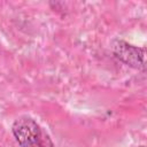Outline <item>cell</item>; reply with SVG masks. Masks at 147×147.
<instances>
[{
    "instance_id": "1",
    "label": "cell",
    "mask_w": 147,
    "mask_h": 147,
    "mask_svg": "<svg viewBox=\"0 0 147 147\" xmlns=\"http://www.w3.org/2000/svg\"><path fill=\"white\" fill-rule=\"evenodd\" d=\"M11 132L21 147H53L49 138L31 117L17 118L13 123Z\"/></svg>"
},
{
    "instance_id": "2",
    "label": "cell",
    "mask_w": 147,
    "mask_h": 147,
    "mask_svg": "<svg viewBox=\"0 0 147 147\" xmlns=\"http://www.w3.org/2000/svg\"><path fill=\"white\" fill-rule=\"evenodd\" d=\"M113 53L132 68L140 69L145 67V47H137L124 40H116L113 45Z\"/></svg>"
},
{
    "instance_id": "3",
    "label": "cell",
    "mask_w": 147,
    "mask_h": 147,
    "mask_svg": "<svg viewBox=\"0 0 147 147\" xmlns=\"http://www.w3.org/2000/svg\"><path fill=\"white\" fill-rule=\"evenodd\" d=\"M139 147H146V146H145V145H141V146H139Z\"/></svg>"
}]
</instances>
